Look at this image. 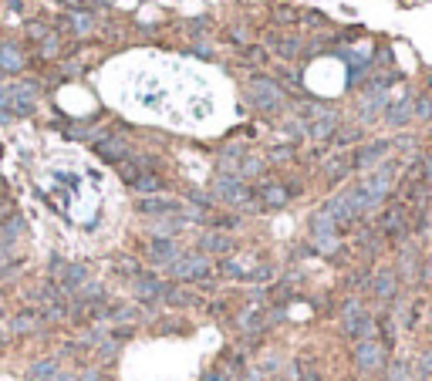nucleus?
<instances>
[{
  "instance_id": "f257e3e1",
  "label": "nucleus",
  "mask_w": 432,
  "mask_h": 381,
  "mask_svg": "<svg viewBox=\"0 0 432 381\" xmlns=\"http://www.w3.org/2000/svg\"><path fill=\"white\" fill-rule=\"evenodd\" d=\"M395 142H389V138H378V142H368V145H361L355 155H351V166L361 172H372L378 169L385 159H389V152H392Z\"/></svg>"
},
{
  "instance_id": "f03ea898",
  "label": "nucleus",
  "mask_w": 432,
  "mask_h": 381,
  "mask_svg": "<svg viewBox=\"0 0 432 381\" xmlns=\"http://www.w3.org/2000/svg\"><path fill=\"white\" fill-rule=\"evenodd\" d=\"M351 358H355V368L358 371H378L382 364H385V344L372 338V341H358L355 351H351Z\"/></svg>"
},
{
  "instance_id": "7ed1b4c3",
  "label": "nucleus",
  "mask_w": 432,
  "mask_h": 381,
  "mask_svg": "<svg viewBox=\"0 0 432 381\" xmlns=\"http://www.w3.org/2000/svg\"><path fill=\"white\" fill-rule=\"evenodd\" d=\"M253 98H257V105H260L263 112H277L284 101V92L277 81H270V78H257L253 81Z\"/></svg>"
},
{
  "instance_id": "20e7f679",
  "label": "nucleus",
  "mask_w": 432,
  "mask_h": 381,
  "mask_svg": "<svg viewBox=\"0 0 432 381\" xmlns=\"http://www.w3.org/2000/svg\"><path fill=\"white\" fill-rule=\"evenodd\" d=\"M338 125H341V115H338V112H331V108H324V112H321L318 118H314V122L307 125V135L321 142V138H331V135L338 132Z\"/></svg>"
},
{
  "instance_id": "39448f33",
  "label": "nucleus",
  "mask_w": 432,
  "mask_h": 381,
  "mask_svg": "<svg viewBox=\"0 0 432 381\" xmlns=\"http://www.w3.org/2000/svg\"><path fill=\"white\" fill-rule=\"evenodd\" d=\"M372 290H375L378 301H395V294H398V273L392 267H382L375 273V280H372Z\"/></svg>"
},
{
  "instance_id": "423d86ee",
  "label": "nucleus",
  "mask_w": 432,
  "mask_h": 381,
  "mask_svg": "<svg viewBox=\"0 0 432 381\" xmlns=\"http://www.w3.org/2000/svg\"><path fill=\"white\" fill-rule=\"evenodd\" d=\"M382 118H385V125H389V129H405L409 122H415V115H412V98H402V101L389 105Z\"/></svg>"
},
{
  "instance_id": "0eeeda50",
  "label": "nucleus",
  "mask_w": 432,
  "mask_h": 381,
  "mask_svg": "<svg viewBox=\"0 0 432 381\" xmlns=\"http://www.w3.org/2000/svg\"><path fill=\"white\" fill-rule=\"evenodd\" d=\"M207 270H209V264L203 260V257H186V260L172 264V273L183 277V280H196V277H203Z\"/></svg>"
},
{
  "instance_id": "6e6552de",
  "label": "nucleus",
  "mask_w": 432,
  "mask_h": 381,
  "mask_svg": "<svg viewBox=\"0 0 432 381\" xmlns=\"http://www.w3.org/2000/svg\"><path fill=\"white\" fill-rule=\"evenodd\" d=\"M382 233H385V236H395V240L405 236V210H402V206L382 213Z\"/></svg>"
},
{
  "instance_id": "1a4fd4ad",
  "label": "nucleus",
  "mask_w": 432,
  "mask_h": 381,
  "mask_svg": "<svg viewBox=\"0 0 432 381\" xmlns=\"http://www.w3.org/2000/svg\"><path fill=\"white\" fill-rule=\"evenodd\" d=\"M395 273H398V277H405V280H415V273H419V253H415V247H402Z\"/></svg>"
},
{
  "instance_id": "9d476101",
  "label": "nucleus",
  "mask_w": 432,
  "mask_h": 381,
  "mask_svg": "<svg viewBox=\"0 0 432 381\" xmlns=\"http://www.w3.org/2000/svg\"><path fill=\"white\" fill-rule=\"evenodd\" d=\"M412 115L415 122H432V95L429 92H419L412 98Z\"/></svg>"
},
{
  "instance_id": "9b49d317",
  "label": "nucleus",
  "mask_w": 432,
  "mask_h": 381,
  "mask_svg": "<svg viewBox=\"0 0 432 381\" xmlns=\"http://www.w3.org/2000/svg\"><path fill=\"white\" fill-rule=\"evenodd\" d=\"M176 260V243L172 240H159L152 247V264H172Z\"/></svg>"
},
{
  "instance_id": "f8f14e48",
  "label": "nucleus",
  "mask_w": 432,
  "mask_h": 381,
  "mask_svg": "<svg viewBox=\"0 0 432 381\" xmlns=\"http://www.w3.org/2000/svg\"><path fill=\"white\" fill-rule=\"evenodd\" d=\"M412 378H419V381H432V347H429V351H422V354L415 358Z\"/></svg>"
},
{
  "instance_id": "ddd939ff",
  "label": "nucleus",
  "mask_w": 432,
  "mask_h": 381,
  "mask_svg": "<svg viewBox=\"0 0 432 381\" xmlns=\"http://www.w3.org/2000/svg\"><path fill=\"white\" fill-rule=\"evenodd\" d=\"M0 68H7V71H20L24 68V57H20L18 48H0Z\"/></svg>"
},
{
  "instance_id": "4468645a",
  "label": "nucleus",
  "mask_w": 432,
  "mask_h": 381,
  "mask_svg": "<svg viewBox=\"0 0 432 381\" xmlns=\"http://www.w3.org/2000/svg\"><path fill=\"white\" fill-rule=\"evenodd\" d=\"M351 169H355V166H351V159H348V155L331 159V162H328V179H331V182H335V179H344Z\"/></svg>"
},
{
  "instance_id": "2eb2a0df",
  "label": "nucleus",
  "mask_w": 432,
  "mask_h": 381,
  "mask_svg": "<svg viewBox=\"0 0 432 381\" xmlns=\"http://www.w3.org/2000/svg\"><path fill=\"white\" fill-rule=\"evenodd\" d=\"M139 210L142 213H176L179 203H176V199H149V203H139Z\"/></svg>"
},
{
  "instance_id": "dca6fc26",
  "label": "nucleus",
  "mask_w": 432,
  "mask_h": 381,
  "mask_svg": "<svg viewBox=\"0 0 432 381\" xmlns=\"http://www.w3.org/2000/svg\"><path fill=\"white\" fill-rule=\"evenodd\" d=\"M55 371H57L55 361H41V364H34V368L27 371V378H31V381H44V378H55Z\"/></svg>"
},
{
  "instance_id": "f3484780",
  "label": "nucleus",
  "mask_w": 432,
  "mask_h": 381,
  "mask_svg": "<svg viewBox=\"0 0 432 381\" xmlns=\"http://www.w3.org/2000/svg\"><path fill=\"white\" fill-rule=\"evenodd\" d=\"M385 381H415L412 378V368L405 361H392V368H389V378Z\"/></svg>"
},
{
  "instance_id": "a211bd4d",
  "label": "nucleus",
  "mask_w": 432,
  "mask_h": 381,
  "mask_svg": "<svg viewBox=\"0 0 432 381\" xmlns=\"http://www.w3.org/2000/svg\"><path fill=\"white\" fill-rule=\"evenodd\" d=\"M263 199H267V206H284V203H287V189H284V186H267V189H263Z\"/></svg>"
},
{
  "instance_id": "6ab92c4d",
  "label": "nucleus",
  "mask_w": 432,
  "mask_h": 381,
  "mask_svg": "<svg viewBox=\"0 0 432 381\" xmlns=\"http://www.w3.org/2000/svg\"><path fill=\"white\" fill-rule=\"evenodd\" d=\"M31 105H34V85H20L18 88V108L20 112H31Z\"/></svg>"
},
{
  "instance_id": "aec40b11",
  "label": "nucleus",
  "mask_w": 432,
  "mask_h": 381,
  "mask_svg": "<svg viewBox=\"0 0 432 381\" xmlns=\"http://www.w3.org/2000/svg\"><path fill=\"white\" fill-rule=\"evenodd\" d=\"M203 247H207V250H213V253H226V250L233 247V243H230L226 236H216V233H209L207 240H203Z\"/></svg>"
},
{
  "instance_id": "412c9836",
  "label": "nucleus",
  "mask_w": 432,
  "mask_h": 381,
  "mask_svg": "<svg viewBox=\"0 0 432 381\" xmlns=\"http://www.w3.org/2000/svg\"><path fill=\"white\" fill-rule=\"evenodd\" d=\"M98 152L115 162V159H122V155H125V145H122V142H102V145H98Z\"/></svg>"
},
{
  "instance_id": "4be33fe9",
  "label": "nucleus",
  "mask_w": 432,
  "mask_h": 381,
  "mask_svg": "<svg viewBox=\"0 0 432 381\" xmlns=\"http://www.w3.org/2000/svg\"><path fill=\"white\" fill-rule=\"evenodd\" d=\"M162 182L155 179V175H142V179H135V189L139 192H152V189H159Z\"/></svg>"
},
{
  "instance_id": "5701e85b",
  "label": "nucleus",
  "mask_w": 432,
  "mask_h": 381,
  "mask_svg": "<svg viewBox=\"0 0 432 381\" xmlns=\"http://www.w3.org/2000/svg\"><path fill=\"white\" fill-rule=\"evenodd\" d=\"M85 277H88V273H85V267H71V270H68V280H64V284L78 287V284H85Z\"/></svg>"
},
{
  "instance_id": "b1692460",
  "label": "nucleus",
  "mask_w": 432,
  "mask_h": 381,
  "mask_svg": "<svg viewBox=\"0 0 432 381\" xmlns=\"http://www.w3.org/2000/svg\"><path fill=\"white\" fill-rule=\"evenodd\" d=\"M263 169L260 159H246V166H240V175H257Z\"/></svg>"
},
{
  "instance_id": "393cba45",
  "label": "nucleus",
  "mask_w": 432,
  "mask_h": 381,
  "mask_svg": "<svg viewBox=\"0 0 432 381\" xmlns=\"http://www.w3.org/2000/svg\"><path fill=\"white\" fill-rule=\"evenodd\" d=\"M207 381H226V375H223V371H209Z\"/></svg>"
}]
</instances>
